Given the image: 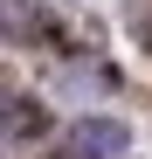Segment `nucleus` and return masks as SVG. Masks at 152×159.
I'll return each mask as SVG.
<instances>
[{
	"instance_id": "1",
	"label": "nucleus",
	"mask_w": 152,
	"mask_h": 159,
	"mask_svg": "<svg viewBox=\"0 0 152 159\" xmlns=\"http://www.w3.org/2000/svg\"><path fill=\"white\" fill-rule=\"evenodd\" d=\"M124 145H132L124 118H83L69 131V159H124Z\"/></svg>"
},
{
	"instance_id": "2",
	"label": "nucleus",
	"mask_w": 152,
	"mask_h": 159,
	"mask_svg": "<svg viewBox=\"0 0 152 159\" xmlns=\"http://www.w3.org/2000/svg\"><path fill=\"white\" fill-rule=\"evenodd\" d=\"M28 125H42V111L28 97H7V139H28Z\"/></svg>"
}]
</instances>
